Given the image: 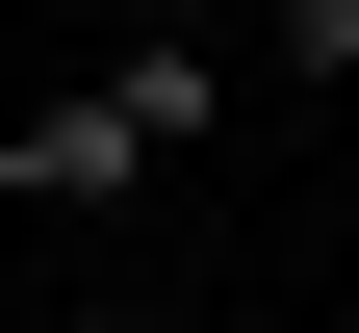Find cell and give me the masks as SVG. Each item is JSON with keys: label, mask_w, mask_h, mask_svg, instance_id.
I'll return each mask as SVG.
<instances>
[{"label": "cell", "mask_w": 359, "mask_h": 333, "mask_svg": "<svg viewBox=\"0 0 359 333\" xmlns=\"http://www.w3.org/2000/svg\"><path fill=\"white\" fill-rule=\"evenodd\" d=\"M128 205H154V128H128L103 77L0 103V231H128Z\"/></svg>", "instance_id": "1"}, {"label": "cell", "mask_w": 359, "mask_h": 333, "mask_svg": "<svg viewBox=\"0 0 359 333\" xmlns=\"http://www.w3.org/2000/svg\"><path fill=\"white\" fill-rule=\"evenodd\" d=\"M103 103L154 128V179H180L205 128H231V52H205V26H128V52H103Z\"/></svg>", "instance_id": "2"}, {"label": "cell", "mask_w": 359, "mask_h": 333, "mask_svg": "<svg viewBox=\"0 0 359 333\" xmlns=\"http://www.w3.org/2000/svg\"><path fill=\"white\" fill-rule=\"evenodd\" d=\"M0 333H52V282H26V231H0Z\"/></svg>", "instance_id": "3"}]
</instances>
